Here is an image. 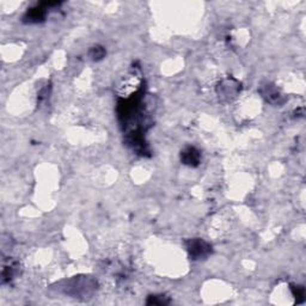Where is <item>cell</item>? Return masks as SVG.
<instances>
[{"label":"cell","mask_w":306,"mask_h":306,"mask_svg":"<svg viewBox=\"0 0 306 306\" xmlns=\"http://www.w3.org/2000/svg\"><path fill=\"white\" fill-rule=\"evenodd\" d=\"M106 57V49L101 46H95L90 49V58L93 61H100Z\"/></svg>","instance_id":"9"},{"label":"cell","mask_w":306,"mask_h":306,"mask_svg":"<svg viewBox=\"0 0 306 306\" xmlns=\"http://www.w3.org/2000/svg\"><path fill=\"white\" fill-rule=\"evenodd\" d=\"M147 305H168L170 304V299L168 298V297H165L164 294H158V296H150L148 297Z\"/></svg>","instance_id":"8"},{"label":"cell","mask_w":306,"mask_h":306,"mask_svg":"<svg viewBox=\"0 0 306 306\" xmlns=\"http://www.w3.org/2000/svg\"><path fill=\"white\" fill-rule=\"evenodd\" d=\"M241 91V83L235 79H225L223 80L218 86V93L219 97L225 98L227 101H231L238 95Z\"/></svg>","instance_id":"4"},{"label":"cell","mask_w":306,"mask_h":306,"mask_svg":"<svg viewBox=\"0 0 306 306\" xmlns=\"http://www.w3.org/2000/svg\"><path fill=\"white\" fill-rule=\"evenodd\" d=\"M185 246L186 251L189 253V257L194 261L203 260L212 253L211 244L201 240V238H193V240L186 241Z\"/></svg>","instance_id":"2"},{"label":"cell","mask_w":306,"mask_h":306,"mask_svg":"<svg viewBox=\"0 0 306 306\" xmlns=\"http://www.w3.org/2000/svg\"><path fill=\"white\" fill-rule=\"evenodd\" d=\"M181 160L183 164L189 165V167H197L200 164L201 154L195 147L188 146L181 152Z\"/></svg>","instance_id":"5"},{"label":"cell","mask_w":306,"mask_h":306,"mask_svg":"<svg viewBox=\"0 0 306 306\" xmlns=\"http://www.w3.org/2000/svg\"><path fill=\"white\" fill-rule=\"evenodd\" d=\"M59 290L72 298H89L97 290V281L90 276H75L68 280L66 286H61Z\"/></svg>","instance_id":"1"},{"label":"cell","mask_w":306,"mask_h":306,"mask_svg":"<svg viewBox=\"0 0 306 306\" xmlns=\"http://www.w3.org/2000/svg\"><path fill=\"white\" fill-rule=\"evenodd\" d=\"M263 97L266 98L267 102L272 104H281L284 102V96L280 93V91L273 85H267L263 87Z\"/></svg>","instance_id":"6"},{"label":"cell","mask_w":306,"mask_h":306,"mask_svg":"<svg viewBox=\"0 0 306 306\" xmlns=\"http://www.w3.org/2000/svg\"><path fill=\"white\" fill-rule=\"evenodd\" d=\"M291 291H292V294L294 296V298L297 299L298 303H303L305 300V290L303 286H299V285H292L291 286Z\"/></svg>","instance_id":"10"},{"label":"cell","mask_w":306,"mask_h":306,"mask_svg":"<svg viewBox=\"0 0 306 306\" xmlns=\"http://www.w3.org/2000/svg\"><path fill=\"white\" fill-rule=\"evenodd\" d=\"M53 2H42V4L36 5V6L31 7L30 10L27 11V13L24 14V22L25 23H40L42 20H45L47 12H48V8L54 6Z\"/></svg>","instance_id":"3"},{"label":"cell","mask_w":306,"mask_h":306,"mask_svg":"<svg viewBox=\"0 0 306 306\" xmlns=\"http://www.w3.org/2000/svg\"><path fill=\"white\" fill-rule=\"evenodd\" d=\"M18 273V263L14 261H8L7 263L2 264V270H1V279L2 284H6L10 282L14 276Z\"/></svg>","instance_id":"7"}]
</instances>
